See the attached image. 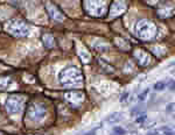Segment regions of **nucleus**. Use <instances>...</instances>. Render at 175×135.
Returning <instances> with one entry per match:
<instances>
[{
    "label": "nucleus",
    "mask_w": 175,
    "mask_h": 135,
    "mask_svg": "<svg viewBox=\"0 0 175 135\" xmlns=\"http://www.w3.org/2000/svg\"><path fill=\"white\" fill-rule=\"evenodd\" d=\"M59 79L63 86H77L79 84H82L83 77L77 68L69 66L60 73Z\"/></svg>",
    "instance_id": "nucleus-1"
},
{
    "label": "nucleus",
    "mask_w": 175,
    "mask_h": 135,
    "mask_svg": "<svg viewBox=\"0 0 175 135\" xmlns=\"http://www.w3.org/2000/svg\"><path fill=\"white\" fill-rule=\"evenodd\" d=\"M137 32H138V35L140 38L147 41L153 38L155 34H157V28L154 26V23L149 22L147 20H144V21H140L137 26Z\"/></svg>",
    "instance_id": "nucleus-2"
},
{
    "label": "nucleus",
    "mask_w": 175,
    "mask_h": 135,
    "mask_svg": "<svg viewBox=\"0 0 175 135\" xmlns=\"http://www.w3.org/2000/svg\"><path fill=\"white\" fill-rule=\"evenodd\" d=\"M6 30L9 34L17 36V37H24V36L28 35L29 27L20 20H13V21H9L6 25Z\"/></svg>",
    "instance_id": "nucleus-3"
},
{
    "label": "nucleus",
    "mask_w": 175,
    "mask_h": 135,
    "mask_svg": "<svg viewBox=\"0 0 175 135\" xmlns=\"http://www.w3.org/2000/svg\"><path fill=\"white\" fill-rule=\"evenodd\" d=\"M24 105V98L19 97V96H11L7 103H6V107L11 114H17L21 111Z\"/></svg>",
    "instance_id": "nucleus-4"
},
{
    "label": "nucleus",
    "mask_w": 175,
    "mask_h": 135,
    "mask_svg": "<svg viewBox=\"0 0 175 135\" xmlns=\"http://www.w3.org/2000/svg\"><path fill=\"white\" fill-rule=\"evenodd\" d=\"M47 114V111L43 105L41 104H33L29 109H28V117L34 121H40L42 120Z\"/></svg>",
    "instance_id": "nucleus-5"
},
{
    "label": "nucleus",
    "mask_w": 175,
    "mask_h": 135,
    "mask_svg": "<svg viewBox=\"0 0 175 135\" xmlns=\"http://www.w3.org/2000/svg\"><path fill=\"white\" fill-rule=\"evenodd\" d=\"M65 99L68 100V103L74 105V106H77L81 105V103L84 99V94L82 92H77V91H74V92H67L65 93Z\"/></svg>",
    "instance_id": "nucleus-6"
},
{
    "label": "nucleus",
    "mask_w": 175,
    "mask_h": 135,
    "mask_svg": "<svg viewBox=\"0 0 175 135\" xmlns=\"http://www.w3.org/2000/svg\"><path fill=\"white\" fill-rule=\"evenodd\" d=\"M47 8H48L49 17H50L52 20H55V21H60V22H62V21L64 20V15H63L61 12L57 9V7H56L55 5L49 4V5L47 6Z\"/></svg>",
    "instance_id": "nucleus-7"
},
{
    "label": "nucleus",
    "mask_w": 175,
    "mask_h": 135,
    "mask_svg": "<svg viewBox=\"0 0 175 135\" xmlns=\"http://www.w3.org/2000/svg\"><path fill=\"white\" fill-rule=\"evenodd\" d=\"M135 60L142 66H146L149 63V61H151L148 54L146 51H144V50H137L135 51Z\"/></svg>",
    "instance_id": "nucleus-8"
},
{
    "label": "nucleus",
    "mask_w": 175,
    "mask_h": 135,
    "mask_svg": "<svg viewBox=\"0 0 175 135\" xmlns=\"http://www.w3.org/2000/svg\"><path fill=\"white\" fill-rule=\"evenodd\" d=\"M112 8H116V12H113L111 15H119V14H122V12L125 11V2L122 1V0H118V1H116L113 5H112Z\"/></svg>",
    "instance_id": "nucleus-9"
},
{
    "label": "nucleus",
    "mask_w": 175,
    "mask_h": 135,
    "mask_svg": "<svg viewBox=\"0 0 175 135\" xmlns=\"http://www.w3.org/2000/svg\"><path fill=\"white\" fill-rule=\"evenodd\" d=\"M42 40H43V43L47 48H52V47H54V38H52V35L44 34Z\"/></svg>",
    "instance_id": "nucleus-10"
},
{
    "label": "nucleus",
    "mask_w": 175,
    "mask_h": 135,
    "mask_svg": "<svg viewBox=\"0 0 175 135\" xmlns=\"http://www.w3.org/2000/svg\"><path fill=\"white\" fill-rule=\"evenodd\" d=\"M120 118H122L120 113H118V112H114V113H112L111 115H109V117H107L106 121H107L109 124H112V122H118Z\"/></svg>",
    "instance_id": "nucleus-11"
},
{
    "label": "nucleus",
    "mask_w": 175,
    "mask_h": 135,
    "mask_svg": "<svg viewBox=\"0 0 175 135\" xmlns=\"http://www.w3.org/2000/svg\"><path fill=\"white\" fill-rule=\"evenodd\" d=\"M166 87V83L164 81H158L157 84L154 85V89L157 91H161V90H164Z\"/></svg>",
    "instance_id": "nucleus-12"
},
{
    "label": "nucleus",
    "mask_w": 175,
    "mask_h": 135,
    "mask_svg": "<svg viewBox=\"0 0 175 135\" xmlns=\"http://www.w3.org/2000/svg\"><path fill=\"white\" fill-rule=\"evenodd\" d=\"M113 133L116 135H125L126 134V130H125L122 127H114Z\"/></svg>",
    "instance_id": "nucleus-13"
},
{
    "label": "nucleus",
    "mask_w": 175,
    "mask_h": 135,
    "mask_svg": "<svg viewBox=\"0 0 175 135\" xmlns=\"http://www.w3.org/2000/svg\"><path fill=\"white\" fill-rule=\"evenodd\" d=\"M148 91H149V89H146V90L144 91L142 93H140V94H139V97H138V100H139L140 103H141V101H145L146 97H147V94H148Z\"/></svg>",
    "instance_id": "nucleus-14"
},
{
    "label": "nucleus",
    "mask_w": 175,
    "mask_h": 135,
    "mask_svg": "<svg viewBox=\"0 0 175 135\" xmlns=\"http://www.w3.org/2000/svg\"><path fill=\"white\" fill-rule=\"evenodd\" d=\"M146 119H147V115L146 114H141L140 117L137 118V120H135V122L137 124H139V125H141V124H145V121H146Z\"/></svg>",
    "instance_id": "nucleus-15"
},
{
    "label": "nucleus",
    "mask_w": 175,
    "mask_h": 135,
    "mask_svg": "<svg viewBox=\"0 0 175 135\" xmlns=\"http://www.w3.org/2000/svg\"><path fill=\"white\" fill-rule=\"evenodd\" d=\"M129 96H130L129 92H125L124 94H122V97H120V103H126V101H127V98H129Z\"/></svg>",
    "instance_id": "nucleus-16"
},
{
    "label": "nucleus",
    "mask_w": 175,
    "mask_h": 135,
    "mask_svg": "<svg viewBox=\"0 0 175 135\" xmlns=\"http://www.w3.org/2000/svg\"><path fill=\"white\" fill-rule=\"evenodd\" d=\"M100 126H98V127H96V128H94V129H91L89 133H87V134H84V135H95L96 134V132H97V129L99 128Z\"/></svg>",
    "instance_id": "nucleus-17"
},
{
    "label": "nucleus",
    "mask_w": 175,
    "mask_h": 135,
    "mask_svg": "<svg viewBox=\"0 0 175 135\" xmlns=\"http://www.w3.org/2000/svg\"><path fill=\"white\" fill-rule=\"evenodd\" d=\"M173 84H174V81H170V83H169V87H172V90L174 89V85H173Z\"/></svg>",
    "instance_id": "nucleus-18"
},
{
    "label": "nucleus",
    "mask_w": 175,
    "mask_h": 135,
    "mask_svg": "<svg viewBox=\"0 0 175 135\" xmlns=\"http://www.w3.org/2000/svg\"><path fill=\"white\" fill-rule=\"evenodd\" d=\"M113 135H116V134H113Z\"/></svg>",
    "instance_id": "nucleus-19"
}]
</instances>
